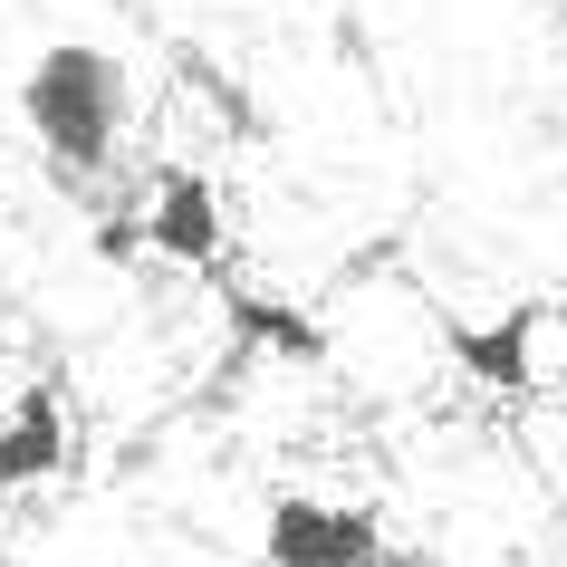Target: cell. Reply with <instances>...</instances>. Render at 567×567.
Wrapping results in <instances>:
<instances>
[{"label": "cell", "mask_w": 567, "mask_h": 567, "mask_svg": "<svg viewBox=\"0 0 567 567\" xmlns=\"http://www.w3.org/2000/svg\"><path fill=\"white\" fill-rule=\"evenodd\" d=\"M20 116H30L39 154L59 164V174H106L116 164V125H125V87H116V59L87 49V39H59V49H39L30 78H20Z\"/></svg>", "instance_id": "6da1fadb"}, {"label": "cell", "mask_w": 567, "mask_h": 567, "mask_svg": "<svg viewBox=\"0 0 567 567\" xmlns=\"http://www.w3.org/2000/svg\"><path fill=\"white\" fill-rule=\"evenodd\" d=\"M260 567H404L375 509L318 501V491H279L260 509Z\"/></svg>", "instance_id": "7a4b0ae2"}, {"label": "cell", "mask_w": 567, "mask_h": 567, "mask_svg": "<svg viewBox=\"0 0 567 567\" xmlns=\"http://www.w3.org/2000/svg\"><path fill=\"white\" fill-rule=\"evenodd\" d=\"M212 299H221V357L231 365H328L337 357L328 318H308L289 289H260V279L221 269Z\"/></svg>", "instance_id": "3957f363"}, {"label": "cell", "mask_w": 567, "mask_h": 567, "mask_svg": "<svg viewBox=\"0 0 567 567\" xmlns=\"http://www.w3.org/2000/svg\"><path fill=\"white\" fill-rule=\"evenodd\" d=\"M145 250L164 269H193V279H221L231 269V212H221V183L193 174V164H174V174L145 193Z\"/></svg>", "instance_id": "277c9868"}, {"label": "cell", "mask_w": 567, "mask_h": 567, "mask_svg": "<svg viewBox=\"0 0 567 567\" xmlns=\"http://www.w3.org/2000/svg\"><path fill=\"white\" fill-rule=\"evenodd\" d=\"M538 328H548V299H509L501 318H443V357L481 394H529L538 385Z\"/></svg>", "instance_id": "5b68a950"}, {"label": "cell", "mask_w": 567, "mask_h": 567, "mask_svg": "<svg viewBox=\"0 0 567 567\" xmlns=\"http://www.w3.org/2000/svg\"><path fill=\"white\" fill-rule=\"evenodd\" d=\"M59 472H68V404L39 385L0 414V491H39Z\"/></svg>", "instance_id": "8992f818"}]
</instances>
